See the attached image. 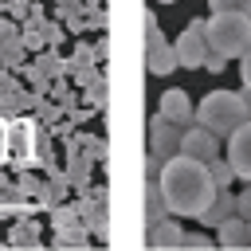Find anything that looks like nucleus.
<instances>
[{
    "mask_svg": "<svg viewBox=\"0 0 251 251\" xmlns=\"http://www.w3.org/2000/svg\"><path fill=\"white\" fill-rule=\"evenodd\" d=\"M212 12H247L251 16V0H212Z\"/></svg>",
    "mask_w": 251,
    "mask_h": 251,
    "instance_id": "15",
    "label": "nucleus"
},
{
    "mask_svg": "<svg viewBox=\"0 0 251 251\" xmlns=\"http://www.w3.org/2000/svg\"><path fill=\"white\" fill-rule=\"evenodd\" d=\"M204 67H208V71H224V67H227V55H220V51H208Z\"/></svg>",
    "mask_w": 251,
    "mask_h": 251,
    "instance_id": "17",
    "label": "nucleus"
},
{
    "mask_svg": "<svg viewBox=\"0 0 251 251\" xmlns=\"http://www.w3.org/2000/svg\"><path fill=\"white\" fill-rule=\"evenodd\" d=\"M161 114H165L169 122H176V126L192 122V106H188L184 90H165V98H161Z\"/></svg>",
    "mask_w": 251,
    "mask_h": 251,
    "instance_id": "10",
    "label": "nucleus"
},
{
    "mask_svg": "<svg viewBox=\"0 0 251 251\" xmlns=\"http://www.w3.org/2000/svg\"><path fill=\"white\" fill-rule=\"evenodd\" d=\"M165 4H173V0H165Z\"/></svg>",
    "mask_w": 251,
    "mask_h": 251,
    "instance_id": "22",
    "label": "nucleus"
},
{
    "mask_svg": "<svg viewBox=\"0 0 251 251\" xmlns=\"http://www.w3.org/2000/svg\"><path fill=\"white\" fill-rule=\"evenodd\" d=\"M157 188L165 196V208L173 216H204V208L216 200V180L212 169L188 153H173L161 169H157Z\"/></svg>",
    "mask_w": 251,
    "mask_h": 251,
    "instance_id": "1",
    "label": "nucleus"
},
{
    "mask_svg": "<svg viewBox=\"0 0 251 251\" xmlns=\"http://www.w3.org/2000/svg\"><path fill=\"white\" fill-rule=\"evenodd\" d=\"M208 169H212V180H216V188H224V184L235 176V173H231V165H227V161H220V157H216V161H208Z\"/></svg>",
    "mask_w": 251,
    "mask_h": 251,
    "instance_id": "14",
    "label": "nucleus"
},
{
    "mask_svg": "<svg viewBox=\"0 0 251 251\" xmlns=\"http://www.w3.org/2000/svg\"><path fill=\"white\" fill-rule=\"evenodd\" d=\"M239 59H243V63H239V71H243V86L251 90V47H247V51H243Z\"/></svg>",
    "mask_w": 251,
    "mask_h": 251,
    "instance_id": "18",
    "label": "nucleus"
},
{
    "mask_svg": "<svg viewBox=\"0 0 251 251\" xmlns=\"http://www.w3.org/2000/svg\"><path fill=\"white\" fill-rule=\"evenodd\" d=\"M251 118V102L235 90H212L200 106H196V122L204 129H212L216 137H227L235 126H243Z\"/></svg>",
    "mask_w": 251,
    "mask_h": 251,
    "instance_id": "2",
    "label": "nucleus"
},
{
    "mask_svg": "<svg viewBox=\"0 0 251 251\" xmlns=\"http://www.w3.org/2000/svg\"><path fill=\"white\" fill-rule=\"evenodd\" d=\"M227 216H235V196H227V192L220 188V192H216V200L204 208V216H200V220H204V224H212V227H220Z\"/></svg>",
    "mask_w": 251,
    "mask_h": 251,
    "instance_id": "12",
    "label": "nucleus"
},
{
    "mask_svg": "<svg viewBox=\"0 0 251 251\" xmlns=\"http://www.w3.org/2000/svg\"><path fill=\"white\" fill-rule=\"evenodd\" d=\"M204 39H208V51H220V55H243L251 47V16L247 12H216L208 24H204Z\"/></svg>",
    "mask_w": 251,
    "mask_h": 251,
    "instance_id": "3",
    "label": "nucleus"
},
{
    "mask_svg": "<svg viewBox=\"0 0 251 251\" xmlns=\"http://www.w3.org/2000/svg\"><path fill=\"white\" fill-rule=\"evenodd\" d=\"M247 235H251V220H247Z\"/></svg>",
    "mask_w": 251,
    "mask_h": 251,
    "instance_id": "21",
    "label": "nucleus"
},
{
    "mask_svg": "<svg viewBox=\"0 0 251 251\" xmlns=\"http://www.w3.org/2000/svg\"><path fill=\"white\" fill-rule=\"evenodd\" d=\"M184 247H208L204 235H184Z\"/></svg>",
    "mask_w": 251,
    "mask_h": 251,
    "instance_id": "19",
    "label": "nucleus"
},
{
    "mask_svg": "<svg viewBox=\"0 0 251 251\" xmlns=\"http://www.w3.org/2000/svg\"><path fill=\"white\" fill-rule=\"evenodd\" d=\"M220 247H251V235H247V220L243 216H227L220 224Z\"/></svg>",
    "mask_w": 251,
    "mask_h": 251,
    "instance_id": "11",
    "label": "nucleus"
},
{
    "mask_svg": "<svg viewBox=\"0 0 251 251\" xmlns=\"http://www.w3.org/2000/svg\"><path fill=\"white\" fill-rule=\"evenodd\" d=\"M145 67L153 71V75H169L173 67H176V51L161 39V27H157V20L153 16H145Z\"/></svg>",
    "mask_w": 251,
    "mask_h": 251,
    "instance_id": "4",
    "label": "nucleus"
},
{
    "mask_svg": "<svg viewBox=\"0 0 251 251\" xmlns=\"http://www.w3.org/2000/svg\"><path fill=\"white\" fill-rule=\"evenodd\" d=\"M4 153H8V157H27V153H31V126H27V122L4 126Z\"/></svg>",
    "mask_w": 251,
    "mask_h": 251,
    "instance_id": "9",
    "label": "nucleus"
},
{
    "mask_svg": "<svg viewBox=\"0 0 251 251\" xmlns=\"http://www.w3.org/2000/svg\"><path fill=\"white\" fill-rule=\"evenodd\" d=\"M180 153H188V157H196V161L208 165V161L220 157V141H216L212 129L196 126V129H184V133H180Z\"/></svg>",
    "mask_w": 251,
    "mask_h": 251,
    "instance_id": "8",
    "label": "nucleus"
},
{
    "mask_svg": "<svg viewBox=\"0 0 251 251\" xmlns=\"http://www.w3.org/2000/svg\"><path fill=\"white\" fill-rule=\"evenodd\" d=\"M0 153H4V126H0Z\"/></svg>",
    "mask_w": 251,
    "mask_h": 251,
    "instance_id": "20",
    "label": "nucleus"
},
{
    "mask_svg": "<svg viewBox=\"0 0 251 251\" xmlns=\"http://www.w3.org/2000/svg\"><path fill=\"white\" fill-rule=\"evenodd\" d=\"M235 216L251 220V188H243V192H239V200H235Z\"/></svg>",
    "mask_w": 251,
    "mask_h": 251,
    "instance_id": "16",
    "label": "nucleus"
},
{
    "mask_svg": "<svg viewBox=\"0 0 251 251\" xmlns=\"http://www.w3.org/2000/svg\"><path fill=\"white\" fill-rule=\"evenodd\" d=\"M149 145H153V157H161V161L180 153V126L169 122L165 114H157L153 126H149Z\"/></svg>",
    "mask_w": 251,
    "mask_h": 251,
    "instance_id": "7",
    "label": "nucleus"
},
{
    "mask_svg": "<svg viewBox=\"0 0 251 251\" xmlns=\"http://www.w3.org/2000/svg\"><path fill=\"white\" fill-rule=\"evenodd\" d=\"M149 243H153V247H180V243H184V231H180L176 224L157 220V224H149Z\"/></svg>",
    "mask_w": 251,
    "mask_h": 251,
    "instance_id": "13",
    "label": "nucleus"
},
{
    "mask_svg": "<svg viewBox=\"0 0 251 251\" xmlns=\"http://www.w3.org/2000/svg\"><path fill=\"white\" fill-rule=\"evenodd\" d=\"M227 165L235 176L251 180V118L227 133Z\"/></svg>",
    "mask_w": 251,
    "mask_h": 251,
    "instance_id": "6",
    "label": "nucleus"
},
{
    "mask_svg": "<svg viewBox=\"0 0 251 251\" xmlns=\"http://www.w3.org/2000/svg\"><path fill=\"white\" fill-rule=\"evenodd\" d=\"M173 51H176V63H180V67H204V59H208V39H204V24H188V27H184V31L176 35Z\"/></svg>",
    "mask_w": 251,
    "mask_h": 251,
    "instance_id": "5",
    "label": "nucleus"
}]
</instances>
